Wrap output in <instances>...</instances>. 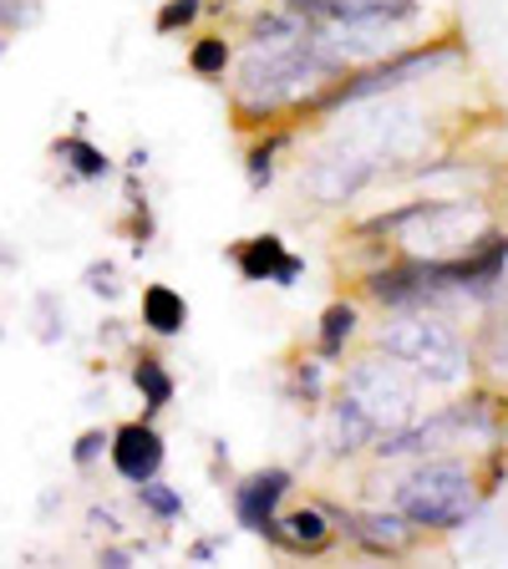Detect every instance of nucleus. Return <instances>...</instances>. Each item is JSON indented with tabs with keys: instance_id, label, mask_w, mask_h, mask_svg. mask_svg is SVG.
<instances>
[{
	"instance_id": "nucleus-1",
	"label": "nucleus",
	"mask_w": 508,
	"mask_h": 569,
	"mask_svg": "<svg viewBox=\"0 0 508 569\" xmlns=\"http://www.w3.org/2000/svg\"><path fill=\"white\" fill-rule=\"evenodd\" d=\"M377 351L402 361L422 387L462 391L474 381V346L448 326V316L432 310H391V320L377 331Z\"/></svg>"
},
{
	"instance_id": "nucleus-2",
	"label": "nucleus",
	"mask_w": 508,
	"mask_h": 569,
	"mask_svg": "<svg viewBox=\"0 0 508 569\" xmlns=\"http://www.w3.org/2000/svg\"><path fill=\"white\" fill-rule=\"evenodd\" d=\"M391 509L422 533H452L484 509V478L474 462L452 458V452H432L397 483Z\"/></svg>"
},
{
	"instance_id": "nucleus-3",
	"label": "nucleus",
	"mask_w": 508,
	"mask_h": 569,
	"mask_svg": "<svg viewBox=\"0 0 508 569\" xmlns=\"http://www.w3.org/2000/svg\"><path fill=\"white\" fill-rule=\"evenodd\" d=\"M341 391L377 422V432L417 422V377L402 361H391V356H381V351L356 356L341 377Z\"/></svg>"
},
{
	"instance_id": "nucleus-4",
	"label": "nucleus",
	"mask_w": 508,
	"mask_h": 569,
	"mask_svg": "<svg viewBox=\"0 0 508 569\" xmlns=\"http://www.w3.org/2000/svg\"><path fill=\"white\" fill-rule=\"evenodd\" d=\"M320 509H326V519H331L336 533H346V539L371 559H407L417 549V539H422V529H412L397 509L351 513V509H336V503H320Z\"/></svg>"
},
{
	"instance_id": "nucleus-5",
	"label": "nucleus",
	"mask_w": 508,
	"mask_h": 569,
	"mask_svg": "<svg viewBox=\"0 0 508 569\" xmlns=\"http://www.w3.org/2000/svg\"><path fill=\"white\" fill-rule=\"evenodd\" d=\"M107 462L122 483H142V478H158L168 462V442L153 427V417H132V422L112 427L107 432Z\"/></svg>"
},
{
	"instance_id": "nucleus-6",
	"label": "nucleus",
	"mask_w": 508,
	"mask_h": 569,
	"mask_svg": "<svg viewBox=\"0 0 508 569\" xmlns=\"http://www.w3.org/2000/svg\"><path fill=\"white\" fill-rule=\"evenodd\" d=\"M290 488H296L290 468H260V473H249L245 483H235V519L270 545L275 529H280V503Z\"/></svg>"
},
{
	"instance_id": "nucleus-7",
	"label": "nucleus",
	"mask_w": 508,
	"mask_h": 569,
	"mask_svg": "<svg viewBox=\"0 0 508 569\" xmlns=\"http://www.w3.org/2000/svg\"><path fill=\"white\" fill-rule=\"evenodd\" d=\"M371 173H377V163H371L367 153H356V148H336V153H320L316 163H310L306 183H310V193H316L320 203H346V199H356V193L367 189Z\"/></svg>"
},
{
	"instance_id": "nucleus-8",
	"label": "nucleus",
	"mask_w": 508,
	"mask_h": 569,
	"mask_svg": "<svg viewBox=\"0 0 508 569\" xmlns=\"http://www.w3.org/2000/svg\"><path fill=\"white\" fill-rule=\"evenodd\" d=\"M336 539L331 519H326V509L320 503H300V509L280 513V529H275L270 545L285 549V555H326Z\"/></svg>"
},
{
	"instance_id": "nucleus-9",
	"label": "nucleus",
	"mask_w": 508,
	"mask_h": 569,
	"mask_svg": "<svg viewBox=\"0 0 508 569\" xmlns=\"http://www.w3.org/2000/svg\"><path fill=\"white\" fill-rule=\"evenodd\" d=\"M361 331V306L356 300H331L320 310V326H316V356L331 367V361H346V346L356 341Z\"/></svg>"
},
{
	"instance_id": "nucleus-10",
	"label": "nucleus",
	"mask_w": 508,
	"mask_h": 569,
	"mask_svg": "<svg viewBox=\"0 0 508 569\" xmlns=\"http://www.w3.org/2000/svg\"><path fill=\"white\" fill-rule=\"evenodd\" d=\"M189 326V300L173 284H148L142 290V331H153L158 341H173Z\"/></svg>"
},
{
	"instance_id": "nucleus-11",
	"label": "nucleus",
	"mask_w": 508,
	"mask_h": 569,
	"mask_svg": "<svg viewBox=\"0 0 508 569\" xmlns=\"http://www.w3.org/2000/svg\"><path fill=\"white\" fill-rule=\"evenodd\" d=\"M51 158H57V163L67 168L71 178H77V183H102V178L112 173V158H107L102 148H97V142L87 138L82 128H77V132H67V138H57V142H51Z\"/></svg>"
},
{
	"instance_id": "nucleus-12",
	"label": "nucleus",
	"mask_w": 508,
	"mask_h": 569,
	"mask_svg": "<svg viewBox=\"0 0 508 569\" xmlns=\"http://www.w3.org/2000/svg\"><path fill=\"white\" fill-rule=\"evenodd\" d=\"M285 254H290V249H285L280 234H255V239H239V244L229 249V264L239 270L245 284H265V280H275Z\"/></svg>"
},
{
	"instance_id": "nucleus-13",
	"label": "nucleus",
	"mask_w": 508,
	"mask_h": 569,
	"mask_svg": "<svg viewBox=\"0 0 508 569\" xmlns=\"http://www.w3.org/2000/svg\"><path fill=\"white\" fill-rule=\"evenodd\" d=\"M132 387L142 391V417H158L163 407H173L178 381L168 371V361L158 351H138L132 356Z\"/></svg>"
},
{
	"instance_id": "nucleus-14",
	"label": "nucleus",
	"mask_w": 508,
	"mask_h": 569,
	"mask_svg": "<svg viewBox=\"0 0 508 569\" xmlns=\"http://www.w3.org/2000/svg\"><path fill=\"white\" fill-rule=\"evenodd\" d=\"M371 442H377V422L341 391L331 402V448L341 458H356V452H371Z\"/></svg>"
},
{
	"instance_id": "nucleus-15",
	"label": "nucleus",
	"mask_w": 508,
	"mask_h": 569,
	"mask_svg": "<svg viewBox=\"0 0 508 569\" xmlns=\"http://www.w3.org/2000/svg\"><path fill=\"white\" fill-rule=\"evenodd\" d=\"M290 138H296V132L275 122V128H260V138H255V142L245 148V178H249V189H255V193L270 189V178H275V158H280L285 148H290Z\"/></svg>"
},
{
	"instance_id": "nucleus-16",
	"label": "nucleus",
	"mask_w": 508,
	"mask_h": 569,
	"mask_svg": "<svg viewBox=\"0 0 508 569\" xmlns=\"http://www.w3.org/2000/svg\"><path fill=\"white\" fill-rule=\"evenodd\" d=\"M189 71L203 77V82H225L235 71V41L225 31H209V36H193L189 47Z\"/></svg>"
},
{
	"instance_id": "nucleus-17",
	"label": "nucleus",
	"mask_w": 508,
	"mask_h": 569,
	"mask_svg": "<svg viewBox=\"0 0 508 569\" xmlns=\"http://www.w3.org/2000/svg\"><path fill=\"white\" fill-rule=\"evenodd\" d=\"M132 493H138V509L153 523L183 519V493L173 483H163V478H142V483H132Z\"/></svg>"
},
{
	"instance_id": "nucleus-18",
	"label": "nucleus",
	"mask_w": 508,
	"mask_h": 569,
	"mask_svg": "<svg viewBox=\"0 0 508 569\" xmlns=\"http://www.w3.org/2000/svg\"><path fill=\"white\" fill-rule=\"evenodd\" d=\"M474 367H484L488 377L504 387L508 381V320H488L478 331V346H474Z\"/></svg>"
},
{
	"instance_id": "nucleus-19",
	"label": "nucleus",
	"mask_w": 508,
	"mask_h": 569,
	"mask_svg": "<svg viewBox=\"0 0 508 569\" xmlns=\"http://www.w3.org/2000/svg\"><path fill=\"white\" fill-rule=\"evenodd\" d=\"M209 11V0H163L153 16V31L158 36H178V31H193Z\"/></svg>"
},
{
	"instance_id": "nucleus-20",
	"label": "nucleus",
	"mask_w": 508,
	"mask_h": 569,
	"mask_svg": "<svg viewBox=\"0 0 508 569\" xmlns=\"http://www.w3.org/2000/svg\"><path fill=\"white\" fill-rule=\"evenodd\" d=\"M296 397L306 407H316L326 397V361L320 356H300L296 361Z\"/></svg>"
},
{
	"instance_id": "nucleus-21",
	"label": "nucleus",
	"mask_w": 508,
	"mask_h": 569,
	"mask_svg": "<svg viewBox=\"0 0 508 569\" xmlns=\"http://www.w3.org/2000/svg\"><path fill=\"white\" fill-rule=\"evenodd\" d=\"M107 432H112V427H87L82 438L71 442V468H77V473H87V468H97V462L107 458Z\"/></svg>"
},
{
	"instance_id": "nucleus-22",
	"label": "nucleus",
	"mask_w": 508,
	"mask_h": 569,
	"mask_svg": "<svg viewBox=\"0 0 508 569\" xmlns=\"http://www.w3.org/2000/svg\"><path fill=\"white\" fill-rule=\"evenodd\" d=\"M41 11V0H0V36H16L36 21Z\"/></svg>"
},
{
	"instance_id": "nucleus-23",
	"label": "nucleus",
	"mask_w": 508,
	"mask_h": 569,
	"mask_svg": "<svg viewBox=\"0 0 508 569\" xmlns=\"http://www.w3.org/2000/svg\"><path fill=\"white\" fill-rule=\"evenodd\" d=\"M82 280H87V290H92V296H107V300L118 296V270H112V264H87Z\"/></svg>"
},
{
	"instance_id": "nucleus-24",
	"label": "nucleus",
	"mask_w": 508,
	"mask_h": 569,
	"mask_svg": "<svg viewBox=\"0 0 508 569\" xmlns=\"http://www.w3.org/2000/svg\"><path fill=\"white\" fill-rule=\"evenodd\" d=\"M300 274H306V260H300V254H285V260H280V270H275V280H270V284H285V290H290V284H296Z\"/></svg>"
},
{
	"instance_id": "nucleus-25",
	"label": "nucleus",
	"mask_w": 508,
	"mask_h": 569,
	"mask_svg": "<svg viewBox=\"0 0 508 569\" xmlns=\"http://www.w3.org/2000/svg\"><path fill=\"white\" fill-rule=\"evenodd\" d=\"M97 565L128 569V565H132V549H128V545H107V549H97Z\"/></svg>"
},
{
	"instance_id": "nucleus-26",
	"label": "nucleus",
	"mask_w": 508,
	"mask_h": 569,
	"mask_svg": "<svg viewBox=\"0 0 508 569\" xmlns=\"http://www.w3.org/2000/svg\"><path fill=\"white\" fill-rule=\"evenodd\" d=\"M87 523H97V529H107V533H118V513L102 509V503H97V509L87 513Z\"/></svg>"
},
{
	"instance_id": "nucleus-27",
	"label": "nucleus",
	"mask_w": 508,
	"mask_h": 569,
	"mask_svg": "<svg viewBox=\"0 0 508 569\" xmlns=\"http://www.w3.org/2000/svg\"><path fill=\"white\" fill-rule=\"evenodd\" d=\"M213 555H219V545H213V539H199V545L189 549V559H193V565H209Z\"/></svg>"
},
{
	"instance_id": "nucleus-28",
	"label": "nucleus",
	"mask_w": 508,
	"mask_h": 569,
	"mask_svg": "<svg viewBox=\"0 0 508 569\" xmlns=\"http://www.w3.org/2000/svg\"><path fill=\"white\" fill-rule=\"evenodd\" d=\"M142 168H148V148H132V153H128V173H142Z\"/></svg>"
},
{
	"instance_id": "nucleus-29",
	"label": "nucleus",
	"mask_w": 508,
	"mask_h": 569,
	"mask_svg": "<svg viewBox=\"0 0 508 569\" xmlns=\"http://www.w3.org/2000/svg\"><path fill=\"white\" fill-rule=\"evenodd\" d=\"M6 41H11V36H0V57H6Z\"/></svg>"
}]
</instances>
